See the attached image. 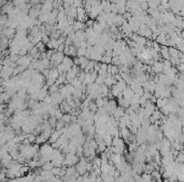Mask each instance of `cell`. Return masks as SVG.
Masks as SVG:
<instances>
[{"instance_id":"277c9868","label":"cell","mask_w":184,"mask_h":182,"mask_svg":"<svg viewBox=\"0 0 184 182\" xmlns=\"http://www.w3.org/2000/svg\"><path fill=\"white\" fill-rule=\"evenodd\" d=\"M72 26H73L74 31H80V30H83V29L85 28L86 24L82 23V21H80V20H75Z\"/></svg>"},{"instance_id":"7a4b0ae2","label":"cell","mask_w":184,"mask_h":182,"mask_svg":"<svg viewBox=\"0 0 184 182\" xmlns=\"http://www.w3.org/2000/svg\"><path fill=\"white\" fill-rule=\"evenodd\" d=\"M152 69L155 73L160 74V73L164 72V69H165V65H164V62H160V61H155L153 65H152Z\"/></svg>"},{"instance_id":"3957f363","label":"cell","mask_w":184,"mask_h":182,"mask_svg":"<svg viewBox=\"0 0 184 182\" xmlns=\"http://www.w3.org/2000/svg\"><path fill=\"white\" fill-rule=\"evenodd\" d=\"M160 54L164 57V60H170V54H169V47L168 46H162Z\"/></svg>"},{"instance_id":"8992f818","label":"cell","mask_w":184,"mask_h":182,"mask_svg":"<svg viewBox=\"0 0 184 182\" xmlns=\"http://www.w3.org/2000/svg\"><path fill=\"white\" fill-rule=\"evenodd\" d=\"M140 8L142 9L143 11H147V10L150 9V7H149V3H147V1H142V2L140 3Z\"/></svg>"},{"instance_id":"6da1fadb","label":"cell","mask_w":184,"mask_h":182,"mask_svg":"<svg viewBox=\"0 0 184 182\" xmlns=\"http://www.w3.org/2000/svg\"><path fill=\"white\" fill-rule=\"evenodd\" d=\"M77 163H79L78 155H75L74 153H68L66 155L65 161H64V165L72 166V165H74V164H77Z\"/></svg>"},{"instance_id":"5b68a950","label":"cell","mask_w":184,"mask_h":182,"mask_svg":"<svg viewBox=\"0 0 184 182\" xmlns=\"http://www.w3.org/2000/svg\"><path fill=\"white\" fill-rule=\"evenodd\" d=\"M177 162L181 163V164H184V152H179L178 155H177Z\"/></svg>"},{"instance_id":"52a82bcc","label":"cell","mask_w":184,"mask_h":182,"mask_svg":"<svg viewBox=\"0 0 184 182\" xmlns=\"http://www.w3.org/2000/svg\"><path fill=\"white\" fill-rule=\"evenodd\" d=\"M61 120L65 122L66 124H68L70 122V120H71V116H70V115H65V116H62Z\"/></svg>"}]
</instances>
